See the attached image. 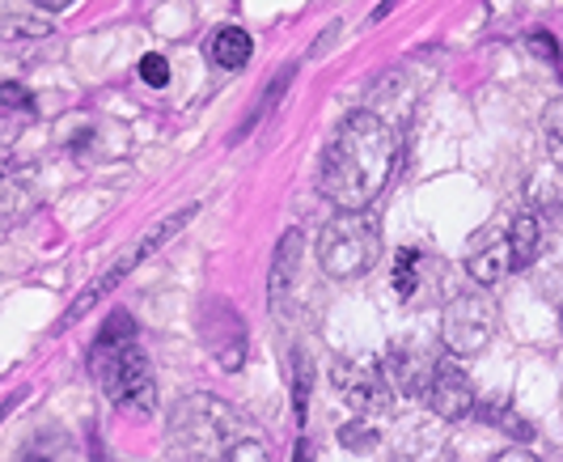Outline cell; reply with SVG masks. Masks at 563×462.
Masks as SVG:
<instances>
[{
    "label": "cell",
    "instance_id": "5b68a950",
    "mask_svg": "<svg viewBox=\"0 0 563 462\" xmlns=\"http://www.w3.org/2000/svg\"><path fill=\"white\" fill-rule=\"evenodd\" d=\"M496 336V306L483 293H457L441 315V344L453 356H475Z\"/></svg>",
    "mask_w": 563,
    "mask_h": 462
},
{
    "label": "cell",
    "instance_id": "7a4b0ae2",
    "mask_svg": "<svg viewBox=\"0 0 563 462\" xmlns=\"http://www.w3.org/2000/svg\"><path fill=\"white\" fill-rule=\"evenodd\" d=\"M89 370L102 382V391L114 404L132 416H153L157 407V382H153V365L136 344V322L128 310H114L89 352Z\"/></svg>",
    "mask_w": 563,
    "mask_h": 462
},
{
    "label": "cell",
    "instance_id": "4316f807",
    "mask_svg": "<svg viewBox=\"0 0 563 462\" xmlns=\"http://www.w3.org/2000/svg\"><path fill=\"white\" fill-rule=\"evenodd\" d=\"M30 462H47V459H30Z\"/></svg>",
    "mask_w": 563,
    "mask_h": 462
},
{
    "label": "cell",
    "instance_id": "cb8c5ba5",
    "mask_svg": "<svg viewBox=\"0 0 563 462\" xmlns=\"http://www.w3.org/2000/svg\"><path fill=\"white\" fill-rule=\"evenodd\" d=\"M221 462H267V450H263V446H254V441H233V446H229V454Z\"/></svg>",
    "mask_w": 563,
    "mask_h": 462
},
{
    "label": "cell",
    "instance_id": "52a82bcc",
    "mask_svg": "<svg viewBox=\"0 0 563 462\" xmlns=\"http://www.w3.org/2000/svg\"><path fill=\"white\" fill-rule=\"evenodd\" d=\"M335 391L343 404L361 416H382L390 407V382L382 374V365H365V361H339L335 365Z\"/></svg>",
    "mask_w": 563,
    "mask_h": 462
},
{
    "label": "cell",
    "instance_id": "ac0fdd59",
    "mask_svg": "<svg viewBox=\"0 0 563 462\" xmlns=\"http://www.w3.org/2000/svg\"><path fill=\"white\" fill-rule=\"evenodd\" d=\"M483 420H487L492 429L508 433L512 441H530V437H534V425H530V420H521L512 407H483Z\"/></svg>",
    "mask_w": 563,
    "mask_h": 462
},
{
    "label": "cell",
    "instance_id": "7402d4cb",
    "mask_svg": "<svg viewBox=\"0 0 563 462\" xmlns=\"http://www.w3.org/2000/svg\"><path fill=\"white\" fill-rule=\"evenodd\" d=\"M530 52H534V56H542V59H551V64L563 73V52H560V43H555V34L534 30V34H530Z\"/></svg>",
    "mask_w": 563,
    "mask_h": 462
},
{
    "label": "cell",
    "instance_id": "d4e9b609",
    "mask_svg": "<svg viewBox=\"0 0 563 462\" xmlns=\"http://www.w3.org/2000/svg\"><path fill=\"white\" fill-rule=\"evenodd\" d=\"M492 462H538V459L530 454V450H517V446H512V450H500Z\"/></svg>",
    "mask_w": 563,
    "mask_h": 462
},
{
    "label": "cell",
    "instance_id": "ba28073f",
    "mask_svg": "<svg viewBox=\"0 0 563 462\" xmlns=\"http://www.w3.org/2000/svg\"><path fill=\"white\" fill-rule=\"evenodd\" d=\"M423 399H428V407H432L441 420H462V416L475 411V386H471V377L462 374L453 361H437Z\"/></svg>",
    "mask_w": 563,
    "mask_h": 462
},
{
    "label": "cell",
    "instance_id": "8992f818",
    "mask_svg": "<svg viewBox=\"0 0 563 462\" xmlns=\"http://www.w3.org/2000/svg\"><path fill=\"white\" fill-rule=\"evenodd\" d=\"M199 340L212 352V361H217L221 370H229V374L246 365V348H251L246 322H242V315H238L229 301H221V297H212V301L203 306V315H199Z\"/></svg>",
    "mask_w": 563,
    "mask_h": 462
},
{
    "label": "cell",
    "instance_id": "9c48e42d",
    "mask_svg": "<svg viewBox=\"0 0 563 462\" xmlns=\"http://www.w3.org/2000/svg\"><path fill=\"white\" fill-rule=\"evenodd\" d=\"M301 255H306V238H301V230H288L280 238V246H276V255H272V276H267V301H272L276 315L288 310V301H292V293H297Z\"/></svg>",
    "mask_w": 563,
    "mask_h": 462
},
{
    "label": "cell",
    "instance_id": "4fadbf2b",
    "mask_svg": "<svg viewBox=\"0 0 563 462\" xmlns=\"http://www.w3.org/2000/svg\"><path fill=\"white\" fill-rule=\"evenodd\" d=\"M254 56V38L251 30L242 26H221L217 34H212V59L221 64V68H229V73H238V68H246Z\"/></svg>",
    "mask_w": 563,
    "mask_h": 462
},
{
    "label": "cell",
    "instance_id": "ffe728a7",
    "mask_svg": "<svg viewBox=\"0 0 563 462\" xmlns=\"http://www.w3.org/2000/svg\"><path fill=\"white\" fill-rule=\"evenodd\" d=\"M141 77H144V86L166 89L169 86V59L162 56V52H148V56L141 59Z\"/></svg>",
    "mask_w": 563,
    "mask_h": 462
},
{
    "label": "cell",
    "instance_id": "30bf717a",
    "mask_svg": "<svg viewBox=\"0 0 563 462\" xmlns=\"http://www.w3.org/2000/svg\"><path fill=\"white\" fill-rule=\"evenodd\" d=\"M432 370H437V361H428L416 348H402V344L390 348L386 361H382V374L390 382V391H395V395H407V399H416V395L428 391Z\"/></svg>",
    "mask_w": 563,
    "mask_h": 462
},
{
    "label": "cell",
    "instance_id": "3957f363",
    "mask_svg": "<svg viewBox=\"0 0 563 462\" xmlns=\"http://www.w3.org/2000/svg\"><path fill=\"white\" fill-rule=\"evenodd\" d=\"M382 260V226L365 208H343L318 233V263L331 280H356Z\"/></svg>",
    "mask_w": 563,
    "mask_h": 462
},
{
    "label": "cell",
    "instance_id": "277c9868",
    "mask_svg": "<svg viewBox=\"0 0 563 462\" xmlns=\"http://www.w3.org/2000/svg\"><path fill=\"white\" fill-rule=\"evenodd\" d=\"M238 437V411L212 395H191L169 416V441L183 462H221Z\"/></svg>",
    "mask_w": 563,
    "mask_h": 462
},
{
    "label": "cell",
    "instance_id": "7c38bea8",
    "mask_svg": "<svg viewBox=\"0 0 563 462\" xmlns=\"http://www.w3.org/2000/svg\"><path fill=\"white\" fill-rule=\"evenodd\" d=\"M52 22L38 18L30 9V0H0V38L4 43H30V38H47Z\"/></svg>",
    "mask_w": 563,
    "mask_h": 462
},
{
    "label": "cell",
    "instance_id": "603a6c76",
    "mask_svg": "<svg viewBox=\"0 0 563 462\" xmlns=\"http://www.w3.org/2000/svg\"><path fill=\"white\" fill-rule=\"evenodd\" d=\"M0 107H9V111H30V107H34V98H30L26 86L4 81V86H0Z\"/></svg>",
    "mask_w": 563,
    "mask_h": 462
},
{
    "label": "cell",
    "instance_id": "8fae6325",
    "mask_svg": "<svg viewBox=\"0 0 563 462\" xmlns=\"http://www.w3.org/2000/svg\"><path fill=\"white\" fill-rule=\"evenodd\" d=\"M466 272H471V280H479L483 289L487 285H500L508 272H517L512 267L508 233H487V238H479V246L466 255Z\"/></svg>",
    "mask_w": 563,
    "mask_h": 462
},
{
    "label": "cell",
    "instance_id": "5bb4252c",
    "mask_svg": "<svg viewBox=\"0 0 563 462\" xmlns=\"http://www.w3.org/2000/svg\"><path fill=\"white\" fill-rule=\"evenodd\" d=\"M508 246H512V267H530L542 251V226L534 212H517L508 226Z\"/></svg>",
    "mask_w": 563,
    "mask_h": 462
},
{
    "label": "cell",
    "instance_id": "484cf974",
    "mask_svg": "<svg viewBox=\"0 0 563 462\" xmlns=\"http://www.w3.org/2000/svg\"><path fill=\"white\" fill-rule=\"evenodd\" d=\"M34 9H43V13H64V9H73L77 0H30Z\"/></svg>",
    "mask_w": 563,
    "mask_h": 462
},
{
    "label": "cell",
    "instance_id": "6da1fadb",
    "mask_svg": "<svg viewBox=\"0 0 563 462\" xmlns=\"http://www.w3.org/2000/svg\"><path fill=\"white\" fill-rule=\"evenodd\" d=\"M398 141L390 123L373 111H352L335 128L318 162V191L335 208H368L395 170Z\"/></svg>",
    "mask_w": 563,
    "mask_h": 462
},
{
    "label": "cell",
    "instance_id": "e0dca14e",
    "mask_svg": "<svg viewBox=\"0 0 563 462\" xmlns=\"http://www.w3.org/2000/svg\"><path fill=\"white\" fill-rule=\"evenodd\" d=\"M339 446L347 454H373L382 446V433L368 420H347V425H339Z\"/></svg>",
    "mask_w": 563,
    "mask_h": 462
},
{
    "label": "cell",
    "instance_id": "d6986e66",
    "mask_svg": "<svg viewBox=\"0 0 563 462\" xmlns=\"http://www.w3.org/2000/svg\"><path fill=\"white\" fill-rule=\"evenodd\" d=\"M542 132H547V145H551L555 166L563 170V98L547 107V116H542Z\"/></svg>",
    "mask_w": 563,
    "mask_h": 462
},
{
    "label": "cell",
    "instance_id": "2e32d148",
    "mask_svg": "<svg viewBox=\"0 0 563 462\" xmlns=\"http://www.w3.org/2000/svg\"><path fill=\"white\" fill-rule=\"evenodd\" d=\"M310 386H313L310 352H297V356H292V411H297L301 425H306V416H310Z\"/></svg>",
    "mask_w": 563,
    "mask_h": 462
},
{
    "label": "cell",
    "instance_id": "9a60e30c",
    "mask_svg": "<svg viewBox=\"0 0 563 462\" xmlns=\"http://www.w3.org/2000/svg\"><path fill=\"white\" fill-rule=\"evenodd\" d=\"M420 267H423V251L420 246H402L395 263V293L402 301H411L416 289H420Z\"/></svg>",
    "mask_w": 563,
    "mask_h": 462
},
{
    "label": "cell",
    "instance_id": "44dd1931",
    "mask_svg": "<svg viewBox=\"0 0 563 462\" xmlns=\"http://www.w3.org/2000/svg\"><path fill=\"white\" fill-rule=\"evenodd\" d=\"M530 200H534L538 208H560V200H563L560 178H534V183H530Z\"/></svg>",
    "mask_w": 563,
    "mask_h": 462
}]
</instances>
